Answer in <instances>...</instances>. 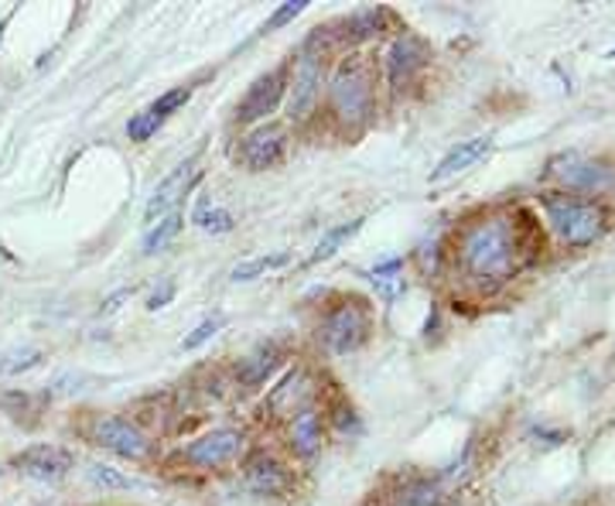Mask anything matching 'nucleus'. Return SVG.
<instances>
[{"label":"nucleus","mask_w":615,"mask_h":506,"mask_svg":"<svg viewBox=\"0 0 615 506\" xmlns=\"http://www.w3.org/2000/svg\"><path fill=\"white\" fill-rule=\"evenodd\" d=\"M383 21H387V11L380 8H366V11H356L342 21V31H339V42L342 45H359V42H369V38H377L383 31Z\"/></svg>","instance_id":"f3484780"},{"label":"nucleus","mask_w":615,"mask_h":506,"mask_svg":"<svg viewBox=\"0 0 615 506\" xmlns=\"http://www.w3.org/2000/svg\"><path fill=\"white\" fill-rule=\"evenodd\" d=\"M72 462H75L72 452H65L59 445H31L21 455H14L18 469L24 476L38 479V483H59V479H65L69 469H72Z\"/></svg>","instance_id":"f8f14e48"},{"label":"nucleus","mask_w":615,"mask_h":506,"mask_svg":"<svg viewBox=\"0 0 615 506\" xmlns=\"http://www.w3.org/2000/svg\"><path fill=\"white\" fill-rule=\"evenodd\" d=\"M127 298H134V288H123V291H116L113 298H106V301H103V311H116L120 301H127Z\"/></svg>","instance_id":"72a5a7b5"},{"label":"nucleus","mask_w":615,"mask_h":506,"mask_svg":"<svg viewBox=\"0 0 615 506\" xmlns=\"http://www.w3.org/2000/svg\"><path fill=\"white\" fill-rule=\"evenodd\" d=\"M547 223L567 247H592L602 233H605V213L588 203V199H574V196H547L544 199Z\"/></svg>","instance_id":"7ed1b4c3"},{"label":"nucleus","mask_w":615,"mask_h":506,"mask_svg":"<svg viewBox=\"0 0 615 506\" xmlns=\"http://www.w3.org/2000/svg\"><path fill=\"white\" fill-rule=\"evenodd\" d=\"M86 473H90V479H93L100 489H113V493H116V489H134V486H137L131 476H123L120 469H113V465H103V462H90Z\"/></svg>","instance_id":"a878e982"},{"label":"nucleus","mask_w":615,"mask_h":506,"mask_svg":"<svg viewBox=\"0 0 615 506\" xmlns=\"http://www.w3.org/2000/svg\"><path fill=\"white\" fill-rule=\"evenodd\" d=\"M287 260H291V254H270V257H254V260H243V264H236L233 267V281L239 285V281H257V278H264V275H270V270H277V267H284Z\"/></svg>","instance_id":"393cba45"},{"label":"nucleus","mask_w":615,"mask_h":506,"mask_svg":"<svg viewBox=\"0 0 615 506\" xmlns=\"http://www.w3.org/2000/svg\"><path fill=\"white\" fill-rule=\"evenodd\" d=\"M321 59H325L321 55V34L315 31L308 42L301 45V52L295 59V72H291V80H287V116H291L295 124L311 121V113L318 106L321 72H325Z\"/></svg>","instance_id":"20e7f679"},{"label":"nucleus","mask_w":615,"mask_h":506,"mask_svg":"<svg viewBox=\"0 0 615 506\" xmlns=\"http://www.w3.org/2000/svg\"><path fill=\"white\" fill-rule=\"evenodd\" d=\"M424 65H428V49H424L421 38L400 34L387 52V83H390V90H397V93L407 90L410 83L418 80V72Z\"/></svg>","instance_id":"9b49d317"},{"label":"nucleus","mask_w":615,"mask_h":506,"mask_svg":"<svg viewBox=\"0 0 615 506\" xmlns=\"http://www.w3.org/2000/svg\"><path fill=\"white\" fill-rule=\"evenodd\" d=\"M305 8H308V0H287V4H280V8L267 18V28H264V31H274V28L291 24L298 14H305Z\"/></svg>","instance_id":"c756f323"},{"label":"nucleus","mask_w":615,"mask_h":506,"mask_svg":"<svg viewBox=\"0 0 615 506\" xmlns=\"http://www.w3.org/2000/svg\"><path fill=\"white\" fill-rule=\"evenodd\" d=\"M362 223H366V219H349V223H342V226H336V229H328L305 264L311 267V264H321V260H328V257H336V254L342 250V244H349V240L356 237V233L362 229Z\"/></svg>","instance_id":"5701e85b"},{"label":"nucleus","mask_w":615,"mask_h":506,"mask_svg":"<svg viewBox=\"0 0 615 506\" xmlns=\"http://www.w3.org/2000/svg\"><path fill=\"white\" fill-rule=\"evenodd\" d=\"M182 226H185V216L175 209V213H168V216H161L154 226H147V233H144V254L147 257H154V254H161L168 244H175V237L182 233Z\"/></svg>","instance_id":"412c9836"},{"label":"nucleus","mask_w":615,"mask_h":506,"mask_svg":"<svg viewBox=\"0 0 615 506\" xmlns=\"http://www.w3.org/2000/svg\"><path fill=\"white\" fill-rule=\"evenodd\" d=\"M554 175L561 178V185H567L571 192H585V196H605V192L615 188V168L595 158H578V154H571L564 158Z\"/></svg>","instance_id":"1a4fd4ad"},{"label":"nucleus","mask_w":615,"mask_h":506,"mask_svg":"<svg viewBox=\"0 0 615 506\" xmlns=\"http://www.w3.org/2000/svg\"><path fill=\"white\" fill-rule=\"evenodd\" d=\"M492 151V137L489 134H479V137H469V141H459L455 147H451L444 158L438 162V168L431 172V185H441L448 178H455L462 172H469L475 162H482L485 154Z\"/></svg>","instance_id":"2eb2a0df"},{"label":"nucleus","mask_w":615,"mask_h":506,"mask_svg":"<svg viewBox=\"0 0 615 506\" xmlns=\"http://www.w3.org/2000/svg\"><path fill=\"white\" fill-rule=\"evenodd\" d=\"M243 479L257 496H284L287 486H291V476H287V469L267 452H254L250 458H246Z\"/></svg>","instance_id":"4468645a"},{"label":"nucleus","mask_w":615,"mask_h":506,"mask_svg":"<svg viewBox=\"0 0 615 506\" xmlns=\"http://www.w3.org/2000/svg\"><path fill=\"white\" fill-rule=\"evenodd\" d=\"M284 147H287V131L280 124H260L243 137L239 162L250 172H267L284 158Z\"/></svg>","instance_id":"9d476101"},{"label":"nucleus","mask_w":615,"mask_h":506,"mask_svg":"<svg viewBox=\"0 0 615 506\" xmlns=\"http://www.w3.org/2000/svg\"><path fill=\"white\" fill-rule=\"evenodd\" d=\"M192 100V90L188 86H178V90H168V93H161L151 106H147V113H154L157 116V121L164 124V121H168V116L172 113H178L185 103Z\"/></svg>","instance_id":"bb28decb"},{"label":"nucleus","mask_w":615,"mask_h":506,"mask_svg":"<svg viewBox=\"0 0 615 506\" xmlns=\"http://www.w3.org/2000/svg\"><path fill=\"white\" fill-rule=\"evenodd\" d=\"M243 448V435L236 427H213V432L198 435L192 445L182 448V458L195 469H219V465H229Z\"/></svg>","instance_id":"6e6552de"},{"label":"nucleus","mask_w":615,"mask_h":506,"mask_svg":"<svg viewBox=\"0 0 615 506\" xmlns=\"http://www.w3.org/2000/svg\"><path fill=\"white\" fill-rule=\"evenodd\" d=\"M192 223H195L198 229H205V233H213V237H219V233H229V229L236 226L233 213L213 206V199H198V206H195V213H192Z\"/></svg>","instance_id":"b1692460"},{"label":"nucleus","mask_w":615,"mask_h":506,"mask_svg":"<svg viewBox=\"0 0 615 506\" xmlns=\"http://www.w3.org/2000/svg\"><path fill=\"white\" fill-rule=\"evenodd\" d=\"M369 335V308L359 298H349L336 304L321 322V339L332 353L346 357L352 349H359Z\"/></svg>","instance_id":"39448f33"},{"label":"nucleus","mask_w":615,"mask_h":506,"mask_svg":"<svg viewBox=\"0 0 615 506\" xmlns=\"http://www.w3.org/2000/svg\"><path fill=\"white\" fill-rule=\"evenodd\" d=\"M328 110L342 127H362L377 110V83L366 59L349 55L328 83Z\"/></svg>","instance_id":"f03ea898"},{"label":"nucleus","mask_w":615,"mask_h":506,"mask_svg":"<svg viewBox=\"0 0 615 506\" xmlns=\"http://www.w3.org/2000/svg\"><path fill=\"white\" fill-rule=\"evenodd\" d=\"M4 28H8V18H0V38H4Z\"/></svg>","instance_id":"f704fd0d"},{"label":"nucleus","mask_w":615,"mask_h":506,"mask_svg":"<svg viewBox=\"0 0 615 506\" xmlns=\"http://www.w3.org/2000/svg\"><path fill=\"white\" fill-rule=\"evenodd\" d=\"M38 363H41V353H38V349H24V353L11 357V363H4L0 370H4V373H24V370L38 366Z\"/></svg>","instance_id":"7c9ffc66"},{"label":"nucleus","mask_w":615,"mask_h":506,"mask_svg":"<svg viewBox=\"0 0 615 506\" xmlns=\"http://www.w3.org/2000/svg\"><path fill=\"white\" fill-rule=\"evenodd\" d=\"M223 329V316H216V319H205V322H198L185 339H182V349H188V353H192V349H198V345H205V342H209L216 332Z\"/></svg>","instance_id":"c85d7f7f"},{"label":"nucleus","mask_w":615,"mask_h":506,"mask_svg":"<svg viewBox=\"0 0 615 506\" xmlns=\"http://www.w3.org/2000/svg\"><path fill=\"white\" fill-rule=\"evenodd\" d=\"M175 298V281H164L151 298H147V311H157V308H164V304H168Z\"/></svg>","instance_id":"473e14b6"},{"label":"nucleus","mask_w":615,"mask_h":506,"mask_svg":"<svg viewBox=\"0 0 615 506\" xmlns=\"http://www.w3.org/2000/svg\"><path fill=\"white\" fill-rule=\"evenodd\" d=\"M608 59H615V45H612V49H608Z\"/></svg>","instance_id":"c9c22d12"},{"label":"nucleus","mask_w":615,"mask_h":506,"mask_svg":"<svg viewBox=\"0 0 615 506\" xmlns=\"http://www.w3.org/2000/svg\"><path fill=\"white\" fill-rule=\"evenodd\" d=\"M291 448L301 458H311L321 448V414L315 407H305L291 421Z\"/></svg>","instance_id":"a211bd4d"},{"label":"nucleus","mask_w":615,"mask_h":506,"mask_svg":"<svg viewBox=\"0 0 615 506\" xmlns=\"http://www.w3.org/2000/svg\"><path fill=\"white\" fill-rule=\"evenodd\" d=\"M459 257H462L465 275L482 288H496L510 281L520 264L516 223L506 216H485L472 223L462 237Z\"/></svg>","instance_id":"f257e3e1"},{"label":"nucleus","mask_w":615,"mask_h":506,"mask_svg":"<svg viewBox=\"0 0 615 506\" xmlns=\"http://www.w3.org/2000/svg\"><path fill=\"white\" fill-rule=\"evenodd\" d=\"M448 489L441 479H414L397 493V506H444Z\"/></svg>","instance_id":"aec40b11"},{"label":"nucleus","mask_w":615,"mask_h":506,"mask_svg":"<svg viewBox=\"0 0 615 506\" xmlns=\"http://www.w3.org/2000/svg\"><path fill=\"white\" fill-rule=\"evenodd\" d=\"M287 96V69L277 65L270 72H264L260 80L246 90V96L236 106V121L239 124H257L267 121V116L280 106V100Z\"/></svg>","instance_id":"0eeeda50"},{"label":"nucleus","mask_w":615,"mask_h":506,"mask_svg":"<svg viewBox=\"0 0 615 506\" xmlns=\"http://www.w3.org/2000/svg\"><path fill=\"white\" fill-rule=\"evenodd\" d=\"M369 281L380 291L383 301H393L403 295V260L400 257H390V260H380L373 270H369Z\"/></svg>","instance_id":"4be33fe9"},{"label":"nucleus","mask_w":615,"mask_h":506,"mask_svg":"<svg viewBox=\"0 0 615 506\" xmlns=\"http://www.w3.org/2000/svg\"><path fill=\"white\" fill-rule=\"evenodd\" d=\"M438 240H431V244H421V250H418V260H421V270L424 275H434L438 270Z\"/></svg>","instance_id":"2f4dec72"},{"label":"nucleus","mask_w":615,"mask_h":506,"mask_svg":"<svg viewBox=\"0 0 615 506\" xmlns=\"http://www.w3.org/2000/svg\"><path fill=\"white\" fill-rule=\"evenodd\" d=\"M157 131H161V121H157L154 113H147V110H144V113H134L131 121H127V137H131V141H137V144L151 141Z\"/></svg>","instance_id":"cd10ccee"},{"label":"nucleus","mask_w":615,"mask_h":506,"mask_svg":"<svg viewBox=\"0 0 615 506\" xmlns=\"http://www.w3.org/2000/svg\"><path fill=\"white\" fill-rule=\"evenodd\" d=\"M195 178H198V165H195V158H192V162H185V165H178L168 178H164V182L154 188V196H151V203H147V209H144L147 226H154L161 216L175 213V209H178V199H182L185 192L195 185Z\"/></svg>","instance_id":"ddd939ff"},{"label":"nucleus","mask_w":615,"mask_h":506,"mask_svg":"<svg viewBox=\"0 0 615 506\" xmlns=\"http://www.w3.org/2000/svg\"><path fill=\"white\" fill-rule=\"evenodd\" d=\"M93 442H96L100 448H106V452L120 455V458H134V462H141V458H147V455H151V438L141 432V427H137L134 421L116 417V414L100 417V421L93 424Z\"/></svg>","instance_id":"423d86ee"},{"label":"nucleus","mask_w":615,"mask_h":506,"mask_svg":"<svg viewBox=\"0 0 615 506\" xmlns=\"http://www.w3.org/2000/svg\"><path fill=\"white\" fill-rule=\"evenodd\" d=\"M308 397H311V380H308V373L305 370H291L287 373L274 391H270V397H267V404H270V411L277 414V417H287V414H295V411H305L308 407Z\"/></svg>","instance_id":"dca6fc26"},{"label":"nucleus","mask_w":615,"mask_h":506,"mask_svg":"<svg viewBox=\"0 0 615 506\" xmlns=\"http://www.w3.org/2000/svg\"><path fill=\"white\" fill-rule=\"evenodd\" d=\"M277 363H280V349H277L274 342H270V345H257L250 357L239 360L236 376H239L246 386H260V383L277 370Z\"/></svg>","instance_id":"6ab92c4d"}]
</instances>
